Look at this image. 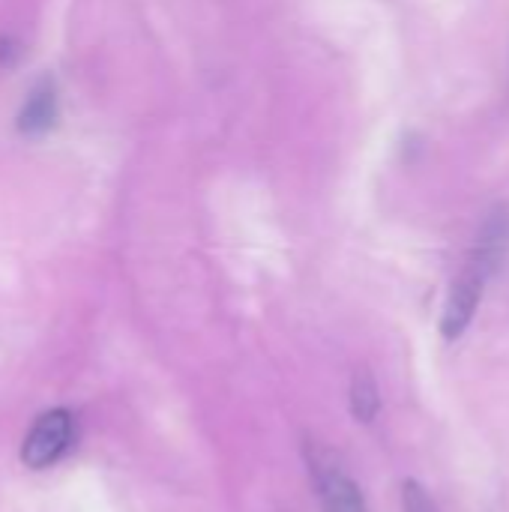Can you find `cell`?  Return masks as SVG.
<instances>
[{
  "mask_svg": "<svg viewBox=\"0 0 509 512\" xmlns=\"http://www.w3.org/2000/svg\"><path fill=\"white\" fill-rule=\"evenodd\" d=\"M509 252V210L507 207H495L489 213V219L480 228V237L474 243V252L465 264V270L459 273V279L450 288V297L444 303V315H441V333L444 339H459L468 324L474 321L483 291L489 285V279L498 273L501 261Z\"/></svg>",
  "mask_w": 509,
  "mask_h": 512,
  "instance_id": "1",
  "label": "cell"
},
{
  "mask_svg": "<svg viewBox=\"0 0 509 512\" xmlns=\"http://www.w3.org/2000/svg\"><path fill=\"white\" fill-rule=\"evenodd\" d=\"M309 471L324 512H369L360 486L324 447H309Z\"/></svg>",
  "mask_w": 509,
  "mask_h": 512,
  "instance_id": "2",
  "label": "cell"
},
{
  "mask_svg": "<svg viewBox=\"0 0 509 512\" xmlns=\"http://www.w3.org/2000/svg\"><path fill=\"white\" fill-rule=\"evenodd\" d=\"M69 441H72V417H69V411H60V408L48 411L27 432L24 447H21V462L27 468H33V471H42V468L54 465L63 456Z\"/></svg>",
  "mask_w": 509,
  "mask_h": 512,
  "instance_id": "3",
  "label": "cell"
},
{
  "mask_svg": "<svg viewBox=\"0 0 509 512\" xmlns=\"http://www.w3.org/2000/svg\"><path fill=\"white\" fill-rule=\"evenodd\" d=\"M54 123V90L48 84L36 87L24 105L21 114V129L24 132H45Z\"/></svg>",
  "mask_w": 509,
  "mask_h": 512,
  "instance_id": "4",
  "label": "cell"
},
{
  "mask_svg": "<svg viewBox=\"0 0 509 512\" xmlns=\"http://www.w3.org/2000/svg\"><path fill=\"white\" fill-rule=\"evenodd\" d=\"M378 408H381L378 384H375V378L366 369H360L354 375V384H351V411H354V417L360 423H372L375 414H378Z\"/></svg>",
  "mask_w": 509,
  "mask_h": 512,
  "instance_id": "5",
  "label": "cell"
},
{
  "mask_svg": "<svg viewBox=\"0 0 509 512\" xmlns=\"http://www.w3.org/2000/svg\"><path fill=\"white\" fill-rule=\"evenodd\" d=\"M402 504H405V512H441L438 510V504L429 498V492H426L420 483H414V480H408V483H405Z\"/></svg>",
  "mask_w": 509,
  "mask_h": 512,
  "instance_id": "6",
  "label": "cell"
}]
</instances>
